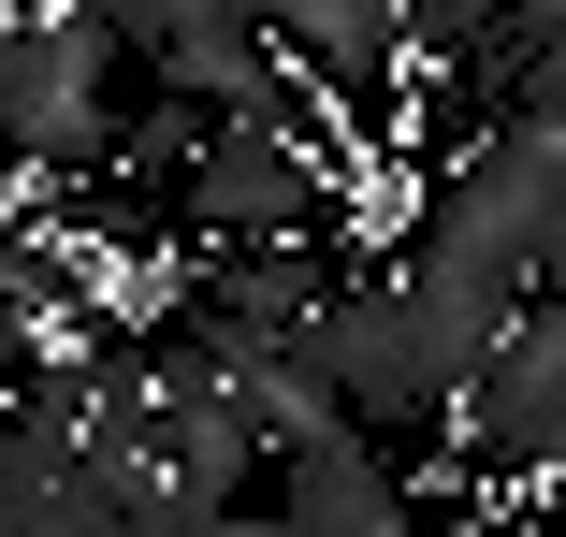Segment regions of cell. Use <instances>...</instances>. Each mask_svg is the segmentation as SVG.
<instances>
[{"instance_id": "obj_10", "label": "cell", "mask_w": 566, "mask_h": 537, "mask_svg": "<svg viewBox=\"0 0 566 537\" xmlns=\"http://www.w3.org/2000/svg\"><path fill=\"white\" fill-rule=\"evenodd\" d=\"M218 537H305L291 508H233V523H218Z\"/></svg>"}, {"instance_id": "obj_3", "label": "cell", "mask_w": 566, "mask_h": 537, "mask_svg": "<svg viewBox=\"0 0 566 537\" xmlns=\"http://www.w3.org/2000/svg\"><path fill=\"white\" fill-rule=\"evenodd\" d=\"M305 349L334 364V392H349L364 421H450V349H436V319H421V291H407V262H378V276H334L319 291V319H305Z\"/></svg>"}, {"instance_id": "obj_6", "label": "cell", "mask_w": 566, "mask_h": 537, "mask_svg": "<svg viewBox=\"0 0 566 537\" xmlns=\"http://www.w3.org/2000/svg\"><path fill=\"white\" fill-rule=\"evenodd\" d=\"M319 291H334V262H319V233H291V248H218L189 305L262 319V335H305V319H319Z\"/></svg>"}, {"instance_id": "obj_2", "label": "cell", "mask_w": 566, "mask_h": 537, "mask_svg": "<svg viewBox=\"0 0 566 537\" xmlns=\"http://www.w3.org/2000/svg\"><path fill=\"white\" fill-rule=\"evenodd\" d=\"M421 248L494 276V291H552L566 276V131L509 102V117L465 146V175L421 203Z\"/></svg>"}, {"instance_id": "obj_1", "label": "cell", "mask_w": 566, "mask_h": 537, "mask_svg": "<svg viewBox=\"0 0 566 537\" xmlns=\"http://www.w3.org/2000/svg\"><path fill=\"white\" fill-rule=\"evenodd\" d=\"M117 15L102 0H0V146L30 175H87L117 160Z\"/></svg>"}, {"instance_id": "obj_7", "label": "cell", "mask_w": 566, "mask_h": 537, "mask_svg": "<svg viewBox=\"0 0 566 537\" xmlns=\"http://www.w3.org/2000/svg\"><path fill=\"white\" fill-rule=\"evenodd\" d=\"M523 0H407V30H421V59H450V44H480V30H509Z\"/></svg>"}, {"instance_id": "obj_9", "label": "cell", "mask_w": 566, "mask_h": 537, "mask_svg": "<svg viewBox=\"0 0 566 537\" xmlns=\"http://www.w3.org/2000/svg\"><path fill=\"white\" fill-rule=\"evenodd\" d=\"M537 480H566V392H552V421H537V451H523Z\"/></svg>"}, {"instance_id": "obj_5", "label": "cell", "mask_w": 566, "mask_h": 537, "mask_svg": "<svg viewBox=\"0 0 566 537\" xmlns=\"http://www.w3.org/2000/svg\"><path fill=\"white\" fill-rule=\"evenodd\" d=\"M276 508H291L305 537H421V508H407V480L378 465L364 421H319L305 451H276Z\"/></svg>"}, {"instance_id": "obj_4", "label": "cell", "mask_w": 566, "mask_h": 537, "mask_svg": "<svg viewBox=\"0 0 566 537\" xmlns=\"http://www.w3.org/2000/svg\"><path fill=\"white\" fill-rule=\"evenodd\" d=\"M175 203H189V233H203V248H291V233H319L334 160H319L305 117H218Z\"/></svg>"}, {"instance_id": "obj_8", "label": "cell", "mask_w": 566, "mask_h": 537, "mask_svg": "<svg viewBox=\"0 0 566 537\" xmlns=\"http://www.w3.org/2000/svg\"><path fill=\"white\" fill-rule=\"evenodd\" d=\"M509 102H523V117H552V131H566V30H537V44H523Z\"/></svg>"}]
</instances>
